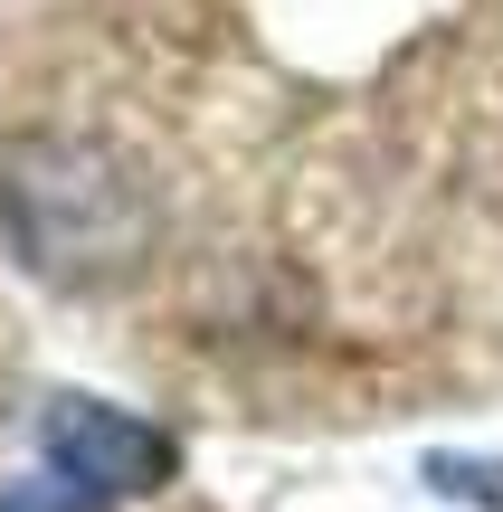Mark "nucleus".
Here are the masks:
<instances>
[{"label": "nucleus", "instance_id": "obj_1", "mask_svg": "<svg viewBox=\"0 0 503 512\" xmlns=\"http://www.w3.org/2000/svg\"><path fill=\"white\" fill-rule=\"evenodd\" d=\"M0 209H10V238L38 275H86L124 266L143 247V200L133 181L105 162V152H76V143H48V152H19L10 181H0Z\"/></svg>", "mask_w": 503, "mask_h": 512}, {"label": "nucleus", "instance_id": "obj_2", "mask_svg": "<svg viewBox=\"0 0 503 512\" xmlns=\"http://www.w3.org/2000/svg\"><path fill=\"white\" fill-rule=\"evenodd\" d=\"M38 456H48L57 484H76L86 503H124V494H152L171 484V437L152 418H124V408L86 399V389H57L38 408Z\"/></svg>", "mask_w": 503, "mask_h": 512}, {"label": "nucleus", "instance_id": "obj_3", "mask_svg": "<svg viewBox=\"0 0 503 512\" xmlns=\"http://www.w3.org/2000/svg\"><path fill=\"white\" fill-rule=\"evenodd\" d=\"M428 484H437V494H456V503H475V512H503V456L437 446V456H428Z\"/></svg>", "mask_w": 503, "mask_h": 512}]
</instances>
